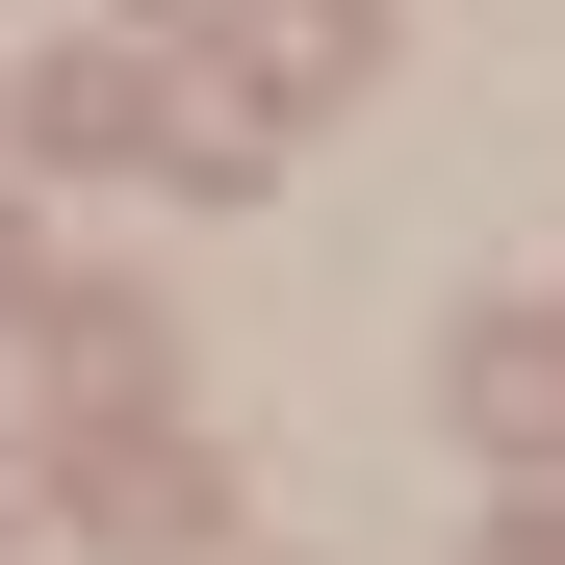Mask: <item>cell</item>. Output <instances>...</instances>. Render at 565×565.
Here are the masks:
<instances>
[{"label":"cell","instance_id":"6da1fadb","mask_svg":"<svg viewBox=\"0 0 565 565\" xmlns=\"http://www.w3.org/2000/svg\"><path fill=\"white\" fill-rule=\"evenodd\" d=\"M26 154H180V129H154L129 52H52V77H26Z\"/></svg>","mask_w":565,"mask_h":565},{"label":"cell","instance_id":"7a4b0ae2","mask_svg":"<svg viewBox=\"0 0 565 565\" xmlns=\"http://www.w3.org/2000/svg\"><path fill=\"white\" fill-rule=\"evenodd\" d=\"M462 437H489V462H565V334H462Z\"/></svg>","mask_w":565,"mask_h":565},{"label":"cell","instance_id":"3957f363","mask_svg":"<svg viewBox=\"0 0 565 565\" xmlns=\"http://www.w3.org/2000/svg\"><path fill=\"white\" fill-rule=\"evenodd\" d=\"M129 26H232V0H129Z\"/></svg>","mask_w":565,"mask_h":565},{"label":"cell","instance_id":"277c9868","mask_svg":"<svg viewBox=\"0 0 565 565\" xmlns=\"http://www.w3.org/2000/svg\"><path fill=\"white\" fill-rule=\"evenodd\" d=\"M0 257H26V232H0Z\"/></svg>","mask_w":565,"mask_h":565}]
</instances>
